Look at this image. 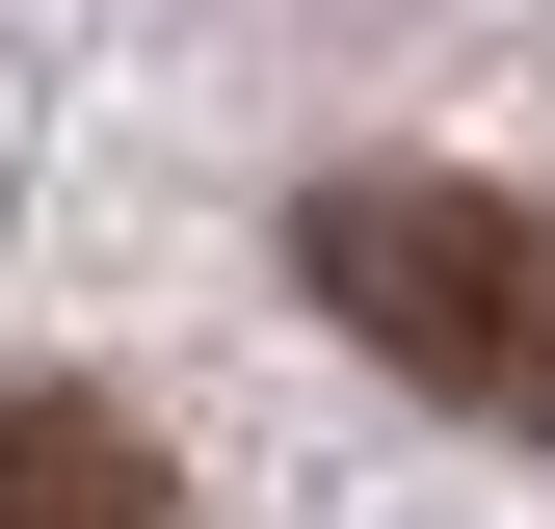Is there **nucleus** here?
<instances>
[{"mask_svg": "<svg viewBox=\"0 0 555 529\" xmlns=\"http://www.w3.org/2000/svg\"><path fill=\"white\" fill-rule=\"evenodd\" d=\"M292 292H318L397 397L555 450V212H529V185H476V159H318V185H292Z\"/></svg>", "mask_w": 555, "mask_h": 529, "instance_id": "nucleus-1", "label": "nucleus"}, {"mask_svg": "<svg viewBox=\"0 0 555 529\" xmlns=\"http://www.w3.org/2000/svg\"><path fill=\"white\" fill-rule=\"evenodd\" d=\"M0 529H185V477H159V424H132V397L27 371V397H0Z\"/></svg>", "mask_w": 555, "mask_h": 529, "instance_id": "nucleus-2", "label": "nucleus"}]
</instances>
